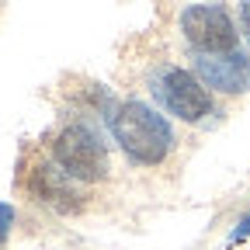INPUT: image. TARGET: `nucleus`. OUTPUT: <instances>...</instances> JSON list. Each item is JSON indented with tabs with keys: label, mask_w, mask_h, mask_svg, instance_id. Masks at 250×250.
Here are the masks:
<instances>
[{
	"label": "nucleus",
	"mask_w": 250,
	"mask_h": 250,
	"mask_svg": "<svg viewBox=\"0 0 250 250\" xmlns=\"http://www.w3.org/2000/svg\"><path fill=\"white\" fill-rule=\"evenodd\" d=\"M49 156L66 170L77 184H101L111 174V156L104 136L87 118L62 122L49 139Z\"/></svg>",
	"instance_id": "nucleus-2"
},
{
	"label": "nucleus",
	"mask_w": 250,
	"mask_h": 250,
	"mask_svg": "<svg viewBox=\"0 0 250 250\" xmlns=\"http://www.w3.org/2000/svg\"><path fill=\"white\" fill-rule=\"evenodd\" d=\"M177 28L195 56H226L240 49V31L223 4H188L177 18Z\"/></svg>",
	"instance_id": "nucleus-4"
},
{
	"label": "nucleus",
	"mask_w": 250,
	"mask_h": 250,
	"mask_svg": "<svg viewBox=\"0 0 250 250\" xmlns=\"http://www.w3.org/2000/svg\"><path fill=\"white\" fill-rule=\"evenodd\" d=\"M240 240H250V212L236 223V229L229 233V243H240Z\"/></svg>",
	"instance_id": "nucleus-8"
},
{
	"label": "nucleus",
	"mask_w": 250,
	"mask_h": 250,
	"mask_svg": "<svg viewBox=\"0 0 250 250\" xmlns=\"http://www.w3.org/2000/svg\"><path fill=\"white\" fill-rule=\"evenodd\" d=\"M240 28H243L247 42H250V0H240Z\"/></svg>",
	"instance_id": "nucleus-9"
},
{
	"label": "nucleus",
	"mask_w": 250,
	"mask_h": 250,
	"mask_svg": "<svg viewBox=\"0 0 250 250\" xmlns=\"http://www.w3.org/2000/svg\"><path fill=\"white\" fill-rule=\"evenodd\" d=\"M108 129H111L118 149L129 156L136 167H160V164H167L174 146H177L170 122L153 104L136 101V98L118 101Z\"/></svg>",
	"instance_id": "nucleus-1"
},
{
	"label": "nucleus",
	"mask_w": 250,
	"mask_h": 250,
	"mask_svg": "<svg viewBox=\"0 0 250 250\" xmlns=\"http://www.w3.org/2000/svg\"><path fill=\"white\" fill-rule=\"evenodd\" d=\"M21 188L28 191V198H35L39 205L59 212V215H77L87 208V195L80 191V184L62 170L52 156H35L24 164L21 174Z\"/></svg>",
	"instance_id": "nucleus-5"
},
{
	"label": "nucleus",
	"mask_w": 250,
	"mask_h": 250,
	"mask_svg": "<svg viewBox=\"0 0 250 250\" xmlns=\"http://www.w3.org/2000/svg\"><path fill=\"white\" fill-rule=\"evenodd\" d=\"M149 94L167 115H174L188 125H198L215 111L212 90L195 73H188L184 66H174V62H164V66H156L149 73Z\"/></svg>",
	"instance_id": "nucleus-3"
},
{
	"label": "nucleus",
	"mask_w": 250,
	"mask_h": 250,
	"mask_svg": "<svg viewBox=\"0 0 250 250\" xmlns=\"http://www.w3.org/2000/svg\"><path fill=\"white\" fill-rule=\"evenodd\" d=\"M14 219H18L14 205H7V202H0V247L7 243V236H11V229H14Z\"/></svg>",
	"instance_id": "nucleus-7"
},
{
	"label": "nucleus",
	"mask_w": 250,
	"mask_h": 250,
	"mask_svg": "<svg viewBox=\"0 0 250 250\" xmlns=\"http://www.w3.org/2000/svg\"><path fill=\"white\" fill-rule=\"evenodd\" d=\"M195 77L215 94H247L250 90V56L226 52V56H195Z\"/></svg>",
	"instance_id": "nucleus-6"
}]
</instances>
